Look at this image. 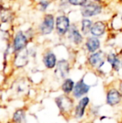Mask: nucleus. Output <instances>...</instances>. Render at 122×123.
Masks as SVG:
<instances>
[{
    "instance_id": "f257e3e1",
    "label": "nucleus",
    "mask_w": 122,
    "mask_h": 123,
    "mask_svg": "<svg viewBox=\"0 0 122 123\" xmlns=\"http://www.w3.org/2000/svg\"><path fill=\"white\" fill-rule=\"evenodd\" d=\"M54 102L62 116L70 117V115H73L75 108V99L73 96L66 94L60 95L54 99Z\"/></svg>"
},
{
    "instance_id": "f03ea898",
    "label": "nucleus",
    "mask_w": 122,
    "mask_h": 123,
    "mask_svg": "<svg viewBox=\"0 0 122 123\" xmlns=\"http://www.w3.org/2000/svg\"><path fill=\"white\" fill-rule=\"evenodd\" d=\"M103 5L96 1H89L80 7V14L83 18H93L99 15L103 12Z\"/></svg>"
},
{
    "instance_id": "7ed1b4c3",
    "label": "nucleus",
    "mask_w": 122,
    "mask_h": 123,
    "mask_svg": "<svg viewBox=\"0 0 122 123\" xmlns=\"http://www.w3.org/2000/svg\"><path fill=\"white\" fill-rule=\"evenodd\" d=\"M55 18L52 13H45L39 25L38 30L41 35H49L54 30Z\"/></svg>"
},
{
    "instance_id": "20e7f679",
    "label": "nucleus",
    "mask_w": 122,
    "mask_h": 123,
    "mask_svg": "<svg viewBox=\"0 0 122 123\" xmlns=\"http://www.w3.org/2000/svg\"><path fill=\"white\" fill-rule=\"evenodd\" d=\"M70 20L67 15L59 14L55 18V32L59 37H64L67 34L70 27Z\"/></svg>"
},
{
    "instance_id": "39448f33",
    "label": "nucleus",
    "mask_w": 122,
    "mask_h": 123,
    "mask_svg": "<svg viewBox=\"0 0 122 123\" xmlns=\"http://www.w3.org/2000/svg\"><path fill=\"white\" fill-rule=\"evenodd\" d=\"M29 39L26 35V34H24L21 30L18 31L15 34L14 38L13 39V43H12V49H13V53L17 54L26 49L29 44Z\"/></svg>"
},
{
    "instance_id": "423d86ee",
    "label": "nucleus",
    "mask_w": 122,
    "mask_h": 123,
    "mask_svg": "<svg viewBox=\"0 0 122 123\" xmlns=\"http://www.w3.org/2000/svg\"><path fill=\"white\" fill-rule=\"evenodd\" d=\"M66 36L68 40L75 46L80 45L85 41V36L83 35L80 29L75 24L70 25V29L68 30Z\"/></svg>"
},
{
    "instance_id": "0eeeda50",
    "label": "nucleus",
    "mask_w": 122,
    "mask_h": 123,
    "mask_svg": "<svg viewBox=\"0 0 122 123\" xmlns=\"http://www.w3.org/2000/svg\"><path fill=\"white\" fill-rule=\"evenodd\" d=\"M106 55L102 50L99 49L94 53H90L88 56V65L94 70H99L105 63Z\"/></svg>"
},
{
    "instance_id": "6e6552de",
    "label": "nucleus",
    "mask_w": 122,
    "mask_h": 123,
    "mask_svg": "<svg viewBox=\"0 0 122 123\" xmlns=\"http://www.w3.org/2000/svg\"><path fill=\"white\" fill-rule=\"evenodd\" d=\"M90 97L88 96H85L80 99H79V101L75 105L73 111V116L77 120H81L85 117L86 113V108L90 105Z\"/></svg>"
},
{
    "instance_id": "1a4fd4ad",
    "label": "nucleus",
    "mask_w": 122,
    "mask_h": 123,
    "mask_svg": "<svg viewBox=\"0 0 122 123\" xmlns=\"http://www.w3.org/2000/svg\"><path fill=\"white\" fill-rule=\"evenodd\" d=\"M90 88H91V86L86 84L85 82V79L82 78L75 84L71 96L75 100H79L83 96H86L90 91Z\"/></svg>"
},
{
    "instance_id": "9d476101",
    "label": "nucleus",
    "mask_w": 122,
    "mask_h": 123,
    "mask_svg": "<svg viewBox=\"0 0 122 123\" xmlns=\"http://www.w3.org/2000/svg\"><path fill=\"white\" fill-rule=\"evenodd\" d=\"M105 102L108 105L111 107L117 106L122 102V95L119 91L118 88L110 87L106 91Z\"/></svg>"
},
{
    "instance_id": "9b49d317",
    "label": "nucleus",
    "mask_w": 122,
    "mask_h": 123,
    "mask_svg": "<svg viewBox=\"0 0 122 123\" xmlns=\"http://www.w3.org/2000/svg\"><path fill=\"white\" fill-rule=\"evenodd\" d=\"M70 71V62L67 60H60L57 62L54 70V74L59 80H64L68 77Z\"/></svg>"
},
{
    "instance_id": "f8f14e48",
    "label": "nucleus",
    "mask_w": 122,
    "mask_h": 123,
    "mask_svg": "<svg viewBox=\"0 0 122 123\" xmlns=\"http://www.w3.org/2000/svg\"><path fill=\"white\" fill-rule=\"evenodd\" d=\"M42 61L44 67L48 70H53L55 68L57 65V57L56 55L51 50H47L45 53L43 55Z\"/></svg>"
},
{
    "instance_id": "ddd939ff",
    "label": "nucleus",
    "mask_w": 122,
    "mask_h": 123,
    "mask_svg": "<svg viewBox=\"0 0 122 123\" xmlns=\"http://www.w3.org/2000/svg\"><path fill=\"white\" fill-rule=\"evenodd\" d=\"M101 42L99 38L94 37V36H87L85 42V49L88 53H94L95 51H98L100 49Z\"/></svg>"
},
{
    "instance_id": "4468645a",
    "label": "nucleus",
    "mask_w": 122,
    "mask_h": 123,
    "mask_svg": "<svg viewBox=\"0 0 122 123\" xmlns=\"http://www.w3.org/2000/svg\"><path fill=\"white\" fill-rule=\"evenodd\" d=\"M106 29H107L106 24L101 20H98L93 23L91 29H90V34L94 37L100 38L105 35Z\"/></svg>"
},
{
    "instance_id": "2eb2a0df",
    "label": "nucleus",
    "mask_w": 122,
    "mask_h": 123,
    "mask_svg": "<svg viewBox=\"0 0 122 123\" xmlns=\"http://www.w3.org/2000/svg\"><path fill=\"white\" fill-rule=\"evenodd\" d=\"M105 60L110 65L111 69L114 71L119 72V70H121V59H120L119 55H116V53L111 52V53L106 55Z\"/></svg>"
},
{
    "instance_id": "dca6fc26",
    "label": "nucleus",
    "mask_w": 122,
    "mask_h": 123,
    "mask_svg": "<svg viewBox=\"0 0 122 123\" xmlns=\"http://www.w3.org/2000/svg\"><path fill=\"white\" fill-rule=\"evenodd\" d=\"M75 84V81L71 78H65L64 80H63V82L61 84V91H63L64 94L71 95L72 91L74 90Z\"/></svg>"
},
{
    "instance_id": "f3484780",
    "label": "nucleus",
    "mask_w": 122,
    "mask_h": 123,
    "mask_svg": "<svg viewBox=\"0 0 122 123\" xmlns=\"http://www.w3.org/2000/svg\"><path fill=\"white\" fill-rule=\"evenodd\" d=\"M93 23L94 22L89 18H83V19L80 21V29L84 36H88V34H90V29Z\"/></svg>"
},
{
    "instance_id": "a211bd4d",
    "label": "nucleus",
    "mask_w": 122,
    "mask_h": 123,
    "mask_svg": "<svg viewBox=\"0 0 122 123\" xmlns=\"http://www.w3.org/2000/svg\"><path fill=\"white\" fill-rule=\"evenodd\" d=\"M13 123H26V112L23 108L18 109L14 111L12 117Z\"/></svg>"
},
{
    "instance_id": "6ab92c4d",
    "label": "nucleus",
    "mask_w": 122,
    "mask_h": 123,
    "mask_svg": "<svg viewBox=\"0 0 122 123\" xmlns=\"http://www.w3.org/2000/svg\"><path fill=\"white\" fill-rule=\"evenodd\" d=\"M52 0H39L37 3V8L40 12H45L49 8Z\"/></svg>"
},
{
    "instance_id": "aec40b11",
    "label": "nucleus",
    "mask_w": 122,
    "mask_h": 123,
    "mask_svg": "<svg viewBox=\"0 0 122 123\" xmlns=\"http://www.w3.org/2000/svg\"><path fill=\"white\" fill-rule=\"evenodd\" d=\"M99 108L100 106H98V105H91L89 109L88 115L92 116L93 117H96L99 113Z\"/></svg>"
},
{
    "instance_id": "412c9836",
    "label": "nucleus",
    "mask_w": 122,
    "mask_h": 123,
    "mask_svg": "<svg viewBox=\"0 0 122 123\" xmlns=\"http://www.w3.org/2000/svg\"><path fill=\"white\" fill-rule=\"evenodd\" d=\"M71 6H78L81 7L85 5L88 2V0H68Z\"/></svg>"
},
{
    "instance_id": "4be33fe9",
    "label": "nucleus",
    "mask_w": 122,
    "mask_h": 123,
    "mask_svg": "<svg viewBox=\"0 0 122 123\" xmlns=\"http://www.w3.org/2000/svg\"><path fill=\"white\" fill-rule=\"evenodd\" d=\"M118 90H119V91L121 93V95H122V80H120L119 84H118Z\"/></svg>"
},
{
    "instance_id": "5701e85b",
    "label": "nucleus",
    "mask_w": 122,
    "mask_h": 123,
    "mask_svg": "<svg viewBox=\"0 0 122 123\" xmlns=\"http://www.w3.org/2000/svg\"><path fill=\"white\" fill-rule=\"evenodd\" d=\"M94 1H96V2H99V3H101L103 0H94Z\"/></svg>"
},
{
    "instance_id": "b1692460",
    "label": "nucleus",
    "mask_w": 122,
    "mask_h": 123,
    "mask_svg": "<svg viewBox=\"0 0 122 123\" xmlns=\"http://www.w3.org/2000/svg\"><path fill=\"white\" fill-rule=\"evenodd\" d=\"M121 68L122 69V59L121 60Z\"/></svg>"
},
{
    "instance_id": "393cba45",
    "label": "nucleus",
    "mask_w": 122,
    "mask_h": 123,
    "mask_svg": "<svg viewBox=\"0 0 122 123\" xmlns=\"http://www.w3.org/2000/svg\"><path fill=\"white\" fill-rule=\"evenodd\" d=\"M85 123H93L92 122H85Z\"/></svg>"
},
{
    "instance_id": "a878e982",
    "label": "nucleus",
    "mask_w": 122,
    "mask_h": 123,
    "mask_svg": "<svg viewBox=\"0 0 122 123\" xmlns=\"http://www.w3.org/2000/svg\"><path fill=\"white\" fill-rule=\"evenodd\" d=\"M52 1H59V0H52Z\"/></svg>"
}]
</instances>
